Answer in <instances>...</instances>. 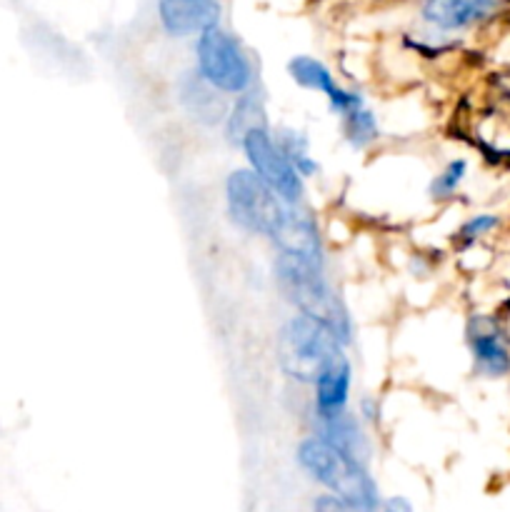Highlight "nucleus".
Here are the masks:
<instances>
[{"instance_id":"f257e3e1","label":"nucleus","mask_w":510,"mask_h":512,"mask_svg":"<svg viewBox=\"0 0 510 512\" xmlns=\"http://www.w3.org/2000/svg\"><path fill=\"white\" fill-rule=\"evenodd\" d=\"M298 463L310 478L335 495L350 512H380L378 485L363 463L348 458L320 438H308L298 445Z\"/></svg>"},{"instance_id":"f03ea898","label":"nucleus","mask_w":510,"mask_h":512,"mask_svg":"<svg viewBox=\"0 0 510 512\" xmlns=\"http://www.w3.org/2000/svg\"><path fill=\"white\" fill-rule=\"evenodd\" d=\"M275 280H278L280 293L288 298L290 305H295L298 315L323 325L340 345L350 343L348 310L325 280L320 265L280 255L275 260Z\"/></svg>"},{"instance_id":"7ed1b4c3","label":"nucleus","mask_w":510,"mask_h":512,"mask_svg":"<svg viewBox=\"0 0 510 512\" xmlns=\"http://www.w3.org/2000/svg\"><path fill=\"white\" fill-rule=\"evenodd\" d=\"M195 70L218 93L243 95L253 88V63L240 40L223 25L195 38Z\"/></svg>"},{"instance_id":"20e7f679","label":"nucleus","mask_w":510,"mask_h":512,"mask_svg":"<svg viewBox=\"0 0 510 512\" xmlns=\"http://www.w3.org/2000/svg\"><path fill=\"white\" fill-rule=\"evenodd\" d=\"M338 353H343V345L330 335V330L305 315H295L280 330V368L300 383H315V378Z\"/></svg>"},{"instance_id":"39448f33","label":"nucleus","mask_w":510,"mask_h":512,"mask_svg":"<svg viewBox=\"0 0 510 512\" xmlns=\"http://www.w3.org/2000/svg\"><path fill=\"white\" fill-rule=\"evenodd\" d=\"M230 218L243 230L273 238L288 213V203L278 198L250 168L233 170L225 183Z\"/></svg>"},{"instance_id":"423d86ee","label":"nucleus","mask_w":510,"mask_h":512,"mask_svg":"<svg viewBox=\"0 0 510 512\" xmlns=\"http://www.w3.org/2000/svg\"><path fill=\"white\" fill-rule=\"evenodd\" d=\"M250 170L278 195L283 203L293 205L303 198V178L285 155L283 145L270 135L268 128H255L240 140Z\"/></svg>"},{"instance_id":"0eeeda50","label":"nucleus","mask_w":510,"mask_h":512,"mask_svg":"<svg viewBox=\"0 0 510 512\" xmlns=\"http://www.w3.org/2000/svg\"><path fill=\"white\" fill-rule=\"evenodd\" d=\"M510 0H418V18L438 35H463L498 23Z\"/></svg>"},{"instance_id":"6e6552de","label":"nucleus","mask_w":510,"mask_h":512,"mask_svg":"<svg viewBox=\"0 0 510 512\" xmlns=\"http://www.w3.org/2000/svg\"><path fill=\"white\" fill-rule=\"evenodd\" d=\"M465 345L475 375L485 380L510 378V335L503 320L488 313L473 315L465 328Z\"/></svg>"},{"instance_id":"1a4fd4ad","label":"nucleus","mask_w":510,"mask_h":512,"mask_svg":"<svg viewBox=\"0 0 510 512\" xmlns=\"http://www.w3.org/2000/svg\"><path fill=\"white\" fill-rule=\"evenodd\" d=\"M155 13L170 38H198L223 20L220 0H155Z\"/></svg>"},{"instance_id":"9d476101","label":"nucleus","mask_w":510,"mask_h":512,"mask_svg":"<svg viewBox=\"0 0 510 512\" xmlns=\"http://www.w3.org/2000/svg\"><path fill=\"white\" fill-rule=\"evenodd\" d=\"M288 75L293 78L295 85H300V88L315 90V93L325 95L330 110H333L335 115H340V118L363 103V98H360L358 93L343 88V85L335 80L333 70H330L320 58H313V55H293V58L288 60Z\"/></svg>"},{"instance_id":"9b49d317","label":"nucleus","mask_w":510,"mask_h":512,"mask_svg":"<svg viewBox=\"0 0 510 512\" xmlns=\"http://www.w3.org/2000/svg\"><path fill=\"white\" fill-rule=\"evenodd\" d=\"M275 245L280 248V255H290V258H300L305 263H313L323 268V250H320L318 230L315 223L300 210H293L288 205V213H285L283 223L278 225V230L273 233Z\"/></svg>"},{"instance_id":"f8f14e48","label":"nucleus","mask_w":510,"mask_h":512,"mask_svg":"<svg viewBox=\"0 0 510 512\" xmlns=\"http://www.w3.org/2000/svg\"><path fill=\"white\" fill-rule=\"evenodd\" d=\"M350 360L345 353H338L323 373L315 378V410H318L320 420L338 418L348 408V395H350Z\"/></svg>"},{"instance_id":"ddd939ff","label":"nucleus","mask_w":510,"mask_h":512,"mask_svg":"<svg viewBox=\"0 0 510 512\" xmlns=\"http://www.w3.org/2000/svg\"><path fill=\"white\" fill-rule=\"evenodd\" d=\"M320 440H325L328 445H333L335 450L345 453L348 458L363 463L365 453V440L363 433H360L358 423L350 418L348 413L338 415V418L323 420V430H320Z\"/></svg>"},{"instance_id":"4468645a","label":"nucleus","mask_w":510,"mask_h":512,"mask_svg":"<svg viewBox=\"0 0 510 512\" xmlns=\"http://www.w3.org/2000/svg\"><path fill=\"white\" fill-rule=\"evenodd\" d=\"M255 128H268V125H265L263 103L258 100V95H253L248 90V93H243L235 100L233 113L228 118V135L240 143Z\"/></svg>"},{"instance_id":"2eb2a0df","label":"nucleus","mask_w":510,"mask_h":512,"mask_svg":"<svg viewBox=\"0 0 510 512\" xmlns=\"http://www.w3.org/2000/svg\"><path fill=\"white\" fill-rule=\"evenodd\" d=\"M468 170H470L468 160L453 158L433 178V183H430V195H433L435 200H450L455 193H458L460 185L465 183V178H468Z\"/></svg>"},{"instance_id":"dca6fc26","label":"nucleus","mask_w":510,"mask_h":512,"mask_svg":"<svg viewBox=\"0 0 510 512\" xmlns=\"http://www.w3.org/2000/svg\"><path fill=\"white\" fill-rule=\"evenodd\" d=\"M503 228V218L498 213H475L465 218L458 228V240L463 245H475L480 240L490 238L493 233Z\"/></svg>"},{"instance_id":"f3484780","label":"nucleus","mask_w":510,"mask_h":512,"mask_svg":"<svg viewBox=\"0 0 510 512\" xmlns=\"http://www.w3.org/2000/svg\"><path fill=\"white\" fill-rule=\"evenodd\" d=\"M343 123H345V135L353 145H365L375 138V115L365 108V103H360L358 108H353L350 113L343 115Z\"/></svg>"},{"instance_id":"a211bd4d","label":"nucleus","mask_w":510,"mask_h":512,"mask_svg":"<svg viewBox=\"0 0 510 512\" xmlns=\"http://www.w3.org/2000/svg\"><path fill=\"white\" fill-rule=\"evenodd\" d=\"M313 512H350V510L345 508V505L340 503V500L335 498V495L323 493V495H318V498H315Z\"/></svg>"},{"instance_id":"6ab92c4d","label":"nucleus","mask_w":510,"mask_h":512,"mask_svg":"<svg viewBox=\"0 0 510 512\" xmlns=\"http://www.w3.org/2000/svg\"><path fill=\"white\" fill-rule=\"evenodd\" d=\"M380 512H415V508L410 505V500L403 498V495H393V498L383 500Z\"/></svg>"},{"instance_id":"aec40b11","label":"nucleus","mask_w":510,"mask_h":512,"mask_svg":"<svg viewBox=\"0 0 510 512\" xmlns=\"http://www.w3.org/2000/svg\"><path fill=\"white\" fill-rule=\"evenodd\" d=\"M505 100H508V108H510V85H508V90H505Z\"/></svg>"},{"instance_id":"412c9836","label":"nucleus","mask_w":510,"mask_h":512,"mask_svg":"<svg viewBox=\"0 0 510 512\" xmlns=\"http://www.w3.org/2000/svg\"><path fill=\"white\" fill-rule=\"evenodd\" d=\"M508 78H510V65H508Z\"/></svg>"}]
</instances>
